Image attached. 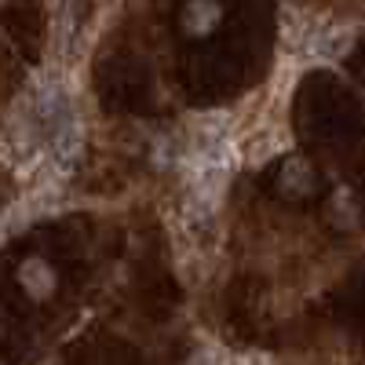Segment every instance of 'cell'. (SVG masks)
Instances as JSON below:
<instances>
[{
	"mask_svg": "<svg viewBox=\"0 0 365 365\" xmlns=\"http://www.w3.org/2000/svg\"><path fill=\"white\" fill-rule=\"evenodd\" d=\"M220 22H223L220 0H187V8H182V29L190 37H208Z\"/></svg>",
	"mask_w": 365,
	"mask_h": 365,
	"instance_id": "3",
	"label": "cell"
},
{
	"mask_svg": "<svg viewBox=\"0 0 365 365\" xmlns=\"http://www.w3.org/2000/svg\"><path fill=\"white\" fill-rule=\"evenodd\" d=\"M190 365H220V351H201V354H194Z\"/></svg>",
	"mask_w": 365,
	"mask_h": 365,
	"instance_id": "5",
	"label": "cell"
},
{
	"mask_svg": "<svg viewBox=\"0 0 365 365\" xmlns=\"http://www.w3.org/2000/svg\"><path fill=\"white\" fill-rule=\"evenodd\" d=\"M354 37H358V22H325V26L314 29V37H311L307 48L318 58H340V55L351 51Z\"/></svg>",
	"mask_w": 365,
	"mask_h": 365,
	"instance_id": "1",
	"label": "cell"
},
{
	"mask_svg": "<svg viewBox=\"0 0 365 365\" xmlns=\"http://www.w3.org/2000/svg\"><path fill=\"white\" fill-rule=\"evenodd\" d=\"M44 365H55V361H44Z\"/></svg>",
	"mask_w": 365,
	"mask_h": 365,
	"instance_id": "6",
	"label": "cell"
},
{
	"mask_svg": "<svg viewBox=\"0 0 365 365\" xmlns=\"http://www.w3.org/2000/svg\"><path fill=\"white\" fill-rule=\"evenodd\" d=\"M282 190L285 194H296V197H303V194H311V187H314V172H311V165L307 161H289L285 168H282Z\"/></svg>",
	"mask_w": 365,
	"mask_h": 365,
	"instance_id": "4",
	"label": "cell"
},
{
	"mask_svg": "<svg viewBox=\"0 0 365 365\" xmlns=\"http://www.w3.org/2000/svg\"><path fill=\"white\" fill-rule=\"evenodd\" d=\"M19 285H22V292H26L29 299H48V296L55 292V285H58L55 267H51L44 256L22 259V263H19Z\"/></svg>",
	"mask_w": 365,
	"mask_h": 365,
	"instance_id": "2",
	"label": "cell"
}]
</instances>
